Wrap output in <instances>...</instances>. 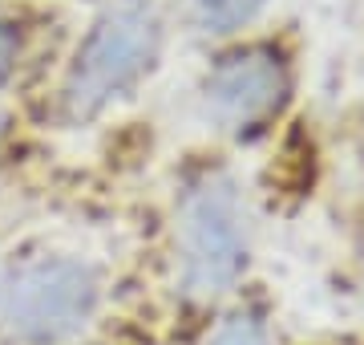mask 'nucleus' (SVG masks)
I'll return each mask as SVG.
<instances>
[{"mask_svg": "<svg viewBox=\"0 0 364 345\" xmlns=\"http://www.w3.org/2000/svg\"><path fill=\"white\" fill-rule=\"evenodd\" d=\"M255 260V215L239 175L203 163L182 175L170 212V292L182 305L223 309Z\"/></svg>", "mask_w": 364, "mask_h": 345, "instance_id": "f257e3e1", "label": "nucleus"}, {"mask_svg": "<svg viewBox=\"0 0 364 345\" xmlns=\"http://www.w3.org/2000/svg\"><path fill=\"white\" fill-rule=\"evenodd\" d=\"M109 309V272L77 248L13 256L0 297L4 345H85Z\"/></svg>", "mask_w": 364, "mask_h": 345, "instance_id": "f03ea898", "label": "nucleus"}, {"mask_svg": "<svg viewBox=\"0 0 364 345\" xmlns=\"http://www.w3.org/2000/svg\"><path fill=\"white\" fill-rule=\"evenodd\" d=\"M166 21L158 0H109L93 16L57 86V118L90 126L142 90L162 61Z\"/></svg>", "mask_w": 364, "mask_h": 345, "instance_id": "7ed1b4c3", "label": "nucleus"}, {"mask_svg": "<svg viewBox=\"0 0 364 345\" xmlns=\"http://www.w3.org/2000/svg\"><path fill=\"white\" fill-rule=\"evenodd\" d=\"M291 102V66L272 45H243L198 81V114L227 138H255Z\"/></svg>", "mask_w": 364, "mask_h": 345, "instance_id": "20e7f679", "label": "nucleus"}, {"mask_svg": "<svg viewBox=\"0 0 364 345\" xmlns=\"http://www.w3.org/2000/svg\"><path fill=\"white\" fill-rule=\"evenodd\" d=\"M198 345H279V333H275L272 317L263 309L227 301L219 309V317L203 329Z\"/></svg>", "mask_w": 364, "mask_h": 345, "instance_id": "39448f33", "label": "nucleus"}, {"mask_svg": "<svg viewBox=\"0 0 364 345\" xmlns=\"http://www.w3.org/2000/svg\"><path fill=\"white\" fill-rule=\"evenodd\" d=\"M178 9L198 37H231L267 9V0H178Z\"/></svg>", "mask_w": 364, "mask_h": 345, "instance_id": "423d86ee", "label": "nucleus"}, {"mask_svg": "<svg viewBox=\"0 0 364 345\" xmlns=\"http://www.w3.org/2000/svg\"><path fill=\"white\" fill-rule=\"evenodd\" d=\"M16 66H21V33L9 16L0 13V90L13 81Z\"/></svg>", "mask_w": 364, "mask_h": 345, "instance_id": "0eeeda50", "label": "nucleus"}, {"mask_svg": "<svg viewBox=\"0 0 364 345\" xmlns=\"http://www.w3.org/2000/svg\"><path fill=\"white\" fill-rule=\"evenodd\" d=\"M9 264H13V256L0 248V297H4V280H9Z\"/></svg>", "mask_w": 364, "mask_h": 345, "instance_id": "6e6552de", "label": "nucleus"}, {"mask_svg": "<svg viewBox=\"0 0 364 345\" xmlns=\"http://www.w3.org/2000/svg\"><path fill=\"white\" fill-rule=\"evenodd\" d=\"M4 130H9V118H4V110H0V146H4Z\"/></svg>", "mask_w": 364, "mask_h": 345, "instance_id": "1a4fd4ad", "label": "nucleus"}, {"mask_svg": "<svg viewBox=\"0 0 364 345\" xmlns=\"http://www.w3.org/2000/svg\"><path fill=\"white\" fill-rule=\"evenodd\" d=\"M85 345H90V341H85Z\"/></svg>", "mask_w": 364, "mask_h": 345, "instance_id": "9d476101", "label": "nucleus"}, {"mask_svg": "<svg viewBox=\"0 0 364 345\" xmlns=\"http://www.w3.org/2000/svg\"><path fill=\"white\" fill-rule=\"evenodd\" d=\"M0 345H4V341H0Z\"/></svg>", "mask_w": 364, "mask_h": 345, "instance_id": "9b49d317", "label": "nucleus"}]
</instances>
